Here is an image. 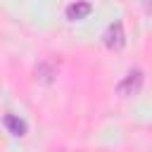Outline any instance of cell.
<instances>
[{
    "instance_id": "obj_1",
    "label": "cell",
    "mask_w": 152,
    "mask_h": 152,
    "mask_svg": "<svg viewBox=\"0 0 152 152\" xmlns=\"http://www.w3.org/2000/svg\"><path fill=\"white\" fill-rule=\"evenodd\" d=\"M142 81H145V74L140 69H131L119 83H116V95L119 97H133L140 93L142 88Z\"/></svg>"
},
{
    "instance_id": "obj_2",
    "label": "cell",
    "mask_w": 152,
    "mask_h": 152,
    "mask_svg": "<svg viewBox=\"0 0 152 152\" xmlns=\"http://www.w3.org/2000/svg\"><path fill=\"white\" fill-rule=\"evenodd\" d=\"M33 76H36L38 83H43V86H52V83L57 81V76H59V62H57L55 57H43V59L36 64Z\"/></svg>"
},
{
    "instance_id": "obj_3",
    "label": "cell",
    "mask_w": 152,
    "mask_h": 152,
    "mask_svg": "<svg viewBox=\"0 0 152 152\" xmlns=\"http://www.w3.org/2000/svg\"><path fill=\"white\" fill-rule=\"evenodd\" d=\"M102 43H104L107 50H114V52L124 50V45H126V31H124V24H121L119 19L112 21V24L104 28V33H102Z\"/></svg>"
},
{
    "instance_id": "obj_4",
    "label": "cell",
    "mask_w": 152,
    "mask_h": 152,
    "mask_svg": "<svg viewBox=\"0 0 152 152\" xmlns=\"http://www.w3.org/2000/svg\"><path fill=\"white\" fill-rule=\"evenodd\" d=\"M90 12H93V5H90V2L76 0V2H71V5L66 7V19H69V21H81V19H86Z\"/></svg>"
},
{
    "instance_id": "obj_5",
    "label": "cell",
    "mask_w": 152,
    "mask_h": 152,
    "mask_svg": "<svg viewBox=\"0 0 152 152\" xmlns=\"http://www.w3.org/2000/svg\"><path fill=\"white\" fill-rule=\"evenodd\" d=\"M2 124H5V128H7L14 138H24V135H26V131H28L26 121H24V119H19V116H14V114H5Z\"/></svg>"
},
{
    "instance_id": "obj_6",
    "label": "cell",
    "mask_w": 152,
    "mask_h": 152,
    "mask_svg": "<svg viewBox=\"0 0 152 152\" xmlns=\"http://www.w3.org/2000/svg\"><path fill=\"white\" fill-rule=\"evenodd\" d=\"M142 7H145L147 14H152V0H142Z\"/></svg>"
}]
</instances>
